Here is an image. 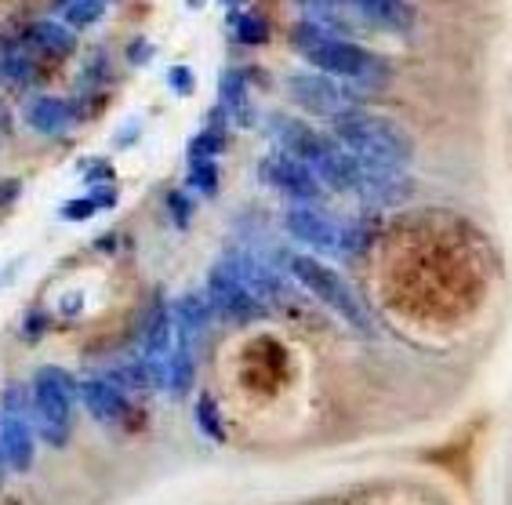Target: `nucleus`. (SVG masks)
Listing matches in <instances>:
<instances>
[{
  "label": "nucleus",
  "instance_id": "obj_1",
  "mask_svg": "<svg viewBox=\"0 0 512 505\" xmlns=\"http://www.w3.org/2000/svg\"><path fill=\"white\" fill-rule=\"evenodd\" d=\"M335 128V142L364 168L378 171H404L414 157L411 139L404 135V128L389 117L367 113V109H345L331 120Z\"/></svg>",
  "mask_w": 512,
  "mask_h": 505
},
{
  "label": "nucleus",
  "instance_id": "obj_2",
  "mask_svg": "<svg viewBox=\"0 0 512 505\" xmlns=\"http://www.w3.org/2000/svg\"><path fill=\"white\" fill-rule=\"evenodd\" d=\"M295 48L298 55L320 70L324 77H345L356 80L364 88H378L389 80V66H385L378 55H371L367 48L353 44V40L338 37V33L320 30L316 22H298L295 26Z\"/></svg>",
  "mask_w": 512,
  "mask_h": 505
},
{
  "label": "nucleus",
  "instance_id": "obj_3",
  "mask_svg": "<svg viewBox=\"0 0 512 505\" xmlns=\"http://www.w3.org/2000/svg\"><path fill=\"white\" fill-rule=\"evenodd\" d=\"M284 269L316 298V302H324L331 313H338L353 331H360V335H375V324H371V313L364 309V302H360L356 291L338 277L335 269L324 266L320 258L302 255V251H287Z\"/></svg>",
  "mask_w": 512,
  "mask_h": 505
},
{
  "label": "nucleus",
  "instance_id": "obj_4",
  "mask_svg": "<svg viewBox=\"0 0 512 505\" xmlns=\"http://www.w3.org/2000/svg\"><path fill=\"white\" fill-rule=\"evenodd\" d=\"M33 429L48 447H62L73 433V407H77V378L66 367H37L30 386Z\"/></svg>",
  "mask_w": 512,
  "mask_h": 505
},
{
  "label": "nucleus",
  "instance_id": "obj_5",
  "mask_svg": "<svg viewBox=\"0 0 512 505\" xmlns=\"http://www.w3.org/2000/svg\"><path fill=\"white\" fill-rule=\"evenodd\" d=\"M0 462L11 473H30L37 462V429L30 418V389L11 386L0 407Z\"/></svg>",
  "mask_w": 512,
  "mask_h": 505
},
{
  "label": "nucleus",
  "instance_id": "obj_6",
  "mask_svg": "<svg viewBox=\"0 0 512 505\" xmlns=\"http://www.w3.org/2000/svg\"><path fill=\"white\" fill-rule=\"evenodd\" d=\"M207 302H211V313L226 320H237V324H247V320H255L266 313V306L251 295L244 280H240L237 266H233V258H222L211 266L207 273Z\"/></svg>",
  "mask_w": 512,
  "mask_h": 505
},
{
  "label": "nucleus",
  "instance_id": "obj_7",
  "mask_svg": "<svg viewBox=\"0 0 512 505\" xmlns=\"http://www.w3.org/2000/svg\"><path fill=\"white\" fill-rule=\"evenodd\" d=\"M287 95L295 106H302L313 117L335 120L345 109H356L360 99L353 91L342 88L335 77H324V73H298V77H287Z\"/></svg>",
  "mask_w": 512,
  "mask_h": 505
},
{
  "label": "nucleus",
  "instance_id": "obj_8",
  "mask_svg": "<svg viewBox=\"0 0 512 505\" xmlns=\"http://www.w3.org/2000/svg\"><path fill=\"white\" fill-rule=\"evenodd\" d=\"M258 179L266 182L269 189H276L280 197L298 200V204H313V200H320V193H324V186H320V179H316L313 171H309L302 160L291 157V153H284V149L269 153V157L258 164Z\"/></svg>",
  "mask_w": 512,
  "mask_h": 505
},
{
  "label": "nucleus",
  "instance_id": "obj_9",
  "mask_svg": "<svg viewBox=\"0 0 512 505\" xmlns=\"http://www.w3.org/2000/svg\"><path fill=\"white\" fill-rule=\"evenodd\" d=\"M284 226H287V233H291V237L302 240V244H309V248H316L320 255H342L345 222L331 218L327 211L302 204V208L287 211Z\"/></svg>",
  "mask_w": 512,
  "mask_h": 505
},
{
  "label": "nucleus",
  "instance_id": "obj_10",
  "mask_svg": "<svg viewBox=\"0 0 512 505\" xmlns=\"http://www.w3.org/2000/svg\"><path fill=\"white\" fill-rule=\"evenodd\" d=\"M77 400L99 426H117V422L128 418V393L113 386L109 378H84V382H77Z\"/></svg>",
  "mask_w": 512,
  "mask_h": 505
},
{
  "label": "nucleus",
  "instance_id": "obj_11",
  "mask_svg": "<svg viewBox=\"0 0 512 505\" xmlns=\"http://www.w3.org/2000/svg\"><path fill=\"white\" fill-rule=\"evenodd\" d=\"M353 197H360L371 208H389V204H400V200L411 197V182H404L400 171H378L360 164Z\"/></svg>",
  "mask_w": 512,
  "mask_h": 505
},
{
  "label": "nucleus",
  "instance_id": "obj_12",
  "mask_svg": "<svg viewBox=\"0 0 512 505\" xmlns=\"http://www.w3.org/2000/svg\"><path fill=\"white\" fill-rule=\"evenodd\" d=\"M338 8H353L360 19L375 22L382 30L404 33L414 26V8L411 0H335Z\"/></svg>",
  "mask_w": 512,
  "mask_h": 505
},
{
  "label": "nucleus",
  "instance_id": "obj_13",
  "mask_svg": "<svg viewBox=\"0 0 512 505\" xmlns=\"http://www.w3.org/2000/svg\"><path fill=\"white\" fill-rule=\"evenodd\" d=\"M218 106L226 109L229 124H237V128H255V102L247 95V80L240 70H226L218 77Z\"/></svg>",
  "mask_w": 512,
  "mask_h": 505
},
{
  "label": "nucleus",
  "instance_id": "obj_14",
  "mask_svg": "<svg viewBox=\"0 0 512 505\" xmlns=\"http://www.w3.org/2000/svg\"><path fill=\"white\" fill-rule=\"evenodd\" d=\"M22 117L37 135H66L73 128V106L66 99H55V95H37V99L26 102Z\"/></svg>",
  "mask_w": 512,
  "mask_h": 505
},
{
  "label": "nucleus",
  "instance_id": "obj_15",
  "mask_svg": "<svg viewBox=\"0 0 512 505\" xmlns=\"http://www.w3.org/2000/svg\"><path fill=\"white\" fill-rule=\"evenodd\" d=\"M26 40H30L33 51L51 55V59H66L69 51L77 48V37L66 26H59V22H33L30 30H26Z\"/></svg>",
  "mask_w": 512,
  "mask_h": 505
},
{
  "label": "nucleus",
  "instance_id": "obj_16",
  "mask_svg": "<svg viewBox=\"0 0 512 505\" xmlns=\"http://www.w3.org/2000/svg\"><path fill=\"white\" fill-rule=\"evenodd\" d=\"M30 73H33L30 51L22 48L19 40H0V77L30 80Z\"/></svg>",
  "mask_w": 512,
  "mask_h": 505
},
{
  "label": "nucleus",
  "instance_id": "obj_17",
  "mask_svg": "<svg viewBox=\"0 0 512 505\" xmlns=\"http://www.w3.org/2000/svg\"><path fill=\"white\" fill-rule=\"evenodd\" d=\"M229 30L237 33L240 44H266L269 37V26L258 15H251V11H229Z\"/></svg>",
  "mask_w": 512,
  "mask_h": 505
},
{
  "label": "nucleus",
  "instance_id": "obj_18",
  "mask_svg": "<svg viewBox=\"0 0 512 505\" xmlns=\"http://www.w3.org/2000/svg\"><path fill=\"white\" fill-rule=\"evenodd\" d=\"M186 186L193 193H204L207 200L218 193V168L215 160H189V175H186Z\"/></svg>",
  "mask_w": 512,
  "mask_h": 505
},
{
  "label": "nucleus",
  "instance_id": "obj_19",
  "mask_svg": "<svg viewBox=\"0 0 512 505\" xmlns=\"http://www.w3.org/2000/svg\"><path fill=\"white\" fill-rule=\"evenodd\" d=\"M226 149V128H204L189 139V160H215Z\"/></svg>",
  "mask_w": 512,
  "mask_h": 505
},
{
  "label": "nucleus",
  "instance_id": "obj_20",
  "mask_svg": "<svg viewBox=\"0 0 512 505\" xmlns=\"http://www.w3.org/2000/svg\"><path fill=\"white\" fill-rule=\"evenodd\" d=\"M197 429L207 436V440H215V444H222V440H226V433H222V422H218L215 397H211V393H200V397H197Z\"/></svg>",
  "mask_w": 512,
  "mask_h": 505
},
{
  "label": "nucleus",
  "instance_id": "obj_21",
  "mask_svg": "<svg viewBox=\"0 0 512 505\" xmlns=\"http://www.w3.org/2000/svg\"><path fill=\"white\" fill-rule=\"evenodd\" d=\"M62 15L69 26H95L102 19V0H69V8Z\"/></svg>",
  "mask_w": 512,
  "mask_h": 505
},
{
  "label": "nucleus",
  "instance_id": "obj_22",
  "mask_svg": "<svg viewBox=\"0 0 512 505\" xmlns=\"http://www.w3.org/2000/svg\"><path fill=\"white\" fill-rule=\"evenodd\" d=\"M95 211H99V208H95V200H91V197H77V200H66L59 215L66 218V222H88Z\"/></svg>",
  "mask_w": 512,
  "mask_h": 505
},
{
  "label": "nucleus",
  "instance_id": "obj_23",
  "mask_svg": "<svg viewBox=\"0 0 512 505\" xmlns=\"http://www.w3.org/2000/svg\"><path fill=\"white\" fill-rule=\"evenodd\" d=\"M168 211H171V218H175L178 226L186 229L189 226V215H193V204H189V197L182 193V189H171L168 193Z\"/></svg>",
  "mask_w": 512,
  "mask_h": 505
},
{
  "label": "nucleus",
  "instance_id": "obj_24",
  "mask_svg": "<svg viewBox=\"0 0 512 505\" xmlns=\"http://www.w3.org/2000/svg\"><path fill=\"white\" fill-rule=\"evenodd\" d=\"M168 84L178 95H193V73H189V66H175V70L168 73Z\"/></svg>",
  "mask_w": 512,
  "mask_h": 505
},
{
  "label": "nucleus",
  "instance_id": "obj_25",
  "mask_svg": "<svg viewBox=\"0 0 512 505\" xmlns=\"http://www.w3.org/2000/svg\"><path fill=\"white\" fill-rule=\"evenodd\" d=\"M153 59V44H146V40H131L128 44V62L131 66H142V62Z\"/></svg>",
  "mask_w": 512,
  "mask_h": 505
},
{
  "label": "nucleus",
  "instance_id": "obj_26",
  "mask_svg": "<svg viewBox=\"0 0 512 505\" xmlns=\"http://www.w3.org/2000/svg\"><path fill=\"white\" fill-rule=\"evenodd\" d=\"M19 189H22V182H19V179H0V208H4V204H11V200L19 197Z\"/></svg>",
  "mask_w": 512,
  "mask_h": 505
},
{
  "label": "nucleus",
  "instance_id": "obj_27",
  "mask_svg": "<svg viewBox=\"0 0 512 505\" xmlns=\"http://www.w3.org/2000/svg\"><path fill=\"white\" fill-rule=\"evenodd\" d=\"M222 4H226V8H229V11H237V8H240V4H244V0H222Z\"/></svg>",
  "mask_w": 512,
  "mask_h": 505
},
{
  "label": "nucleus",
  "instance_id": "obj_28",
  "mask_svg": "<svg viewBox=\"0 0 512 505\" xmlns=\"http://www.w3.org/2000/svg\"><path fill=\"white\" fill-rule=\"evenodd\" d=\"M186 4H189V8H200V4H204V0H186Z\"/></svg>",
  "mask_w": 512,
  "mask_h": 505
}]
</instances>
